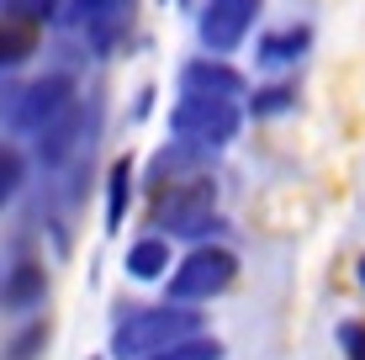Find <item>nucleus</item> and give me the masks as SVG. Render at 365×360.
Segmentation results:
<instances>
[{"mask_svg": "<svg viewBox=\"0 0 365 360\" xmlns=\"http://www.w3.org/2000/svg\"><path fill=\"white\" fill-rule=\"evenodd\" d=\"M201 307L191 302H159V307H133L128 318L111 334V360H143L154 350H170V344L201 334Z\"/></svg>", "mask_w": 365, "mask_h": 360, "instance_id": "f257e3e1", "label": "nucleus"}, {"mask_svg": "<svg viewBox=\"0 0 365 360\" xmlns=\"http://www.w3.org/2000/svg\"><path fill=\"white\" fill-rule=\"evenodd\" d=\"M238 128H244V111H238V101H222V96H185L180 91V101L170 111L175 143H191L201 154L228 148L238 138Z\"/></svg>", "mask_w": 365, "mask_h": 360, "instance_id": "f03ea898", "label": "nucleus"}, {"mask_svg": "<svg viewBox=\"0 0 365 360\" xmlns=\"http://www.w3.org/2000/svg\"><path fill=\"white\" fill-rule=\"evenodd\" d=\"M154 228L170 239H201V233L217 228V180L191 175L170 191H159L154 202Z\"/></svg>", "mask_w": 365, "mask_h": 360, "instance_id": "7ed1b4c3", "label": "nucleus"}, {"mask_svg": "<svg viewBox=\"0 0 365 360\" xmlns=\"http://www.w3.org/2000/svg\"><path fill=\"white\" fill-rule=\"evenodd\" d=\"M165 281H170V302H191V307L212 302L238 281V254L222 250V244H196L180 265L165 270Z\"/></svg>", "mask_w": 365, "mask_h": 360, "instance_id": "20e7f679", "label": "nucleus"}, {"mask_svg": "<svg viewBox=\"0 0 365 360\" xmlns=\"http://www.w3.org/2000/svg\"><path fill=\"white\" fill-rule=\"evenodd\" d=\"M255 21H259V0H207L201 16H196V37H201L207 53L228 58L233 48L255 32Z\"/></svg>", "mask_w": 365, "mask_h": 360, "instance_id": "39448f33", "label": "nucleus"}, {"mask_svg": "<svg viewBox=\"0 0 365 360\" xmlns=\"http://www.w3.org/2000/svg\"><path fill=\"white\" fill-rule=\"evenodd\" d=\"M69 101H74V80H69V74H43V80H32L27 91H16L11 122H16V133H37L43 122H53Z\"/></svg>", "mask_w": 365, "mask_h": 360, "instance_id": "423d86ee", "label": "nucleus"}, {"mask_svg": "<svg viewBox=\"0 0 365 360\" xmlns=\"http://www.w3.org/2000/svg\"><path fill=\"white\" fill-rule=\"evenodd\" d=\"M48 302V270L37 259H16V265L0 276V313L11 318H32Z\"/></svg>", "mask_w": 365, "mask_h": 360, "instance_id": "0eeeda50", "label": "nucleus"}, {"mask_svg": "<svg viewBox=\"0 0 365 360\" xmlns=\"http://www.w3.org/2000/svg\"><path fill=\"white\" fill-rule=\"evenodd\" d=\"M32 138H37V159H43V170H58V165H64L74 148L85 143V106H80V96H74V101L58 111L53 122H43Z\"/></svg>", "mask_w": 365, "mask_h": 360, "instance_id": "6e6552de", "label": "nucleus"}, {"mask_svg": "<svg viewBox=\"0 0 365 360\" xmlns=\"http://www.w3.org/2000/svg\"><path fill=\"white\" fill-rule=\"evenodd\" d=\"M180 91L185 96H222V101H238L249 85H244V74L233 64H222L217 53H207V58H191V64L180 69Z\"/></svg>", "mask_w": 365, "mask_h": 360, "instance_id": "1a4fd4ad", "label": "nucleus"}, {"mask_svg": "<svg viewBox=\"0 0 365 360\" xmlns=\"http://www.w3.org/2000/svg\"><path fill=\"white\" fill-rule=\"evenodd\" d=\"M128 27H133V0H111L106 11H96L91 21H85V43L96 48V53H111V48L128 37Z\"/></svg>", "mask_w": 365, "mask_h": 360, "instance_id": "9d476101", "label": "nucleus"}, {"mask_svg": "<svg viewBox=\"0 0 365 360\" xmlns=\"http://www.w3.org/2000/svg\"><path fill=\"white\" fill-rule=\"evenodd\" d=\"M307 43H312V32L292 21V27L259 37V43H255V58H259V64H270V69H281V64H297V58L307 53Z\"/></svg>", "mask_w": 365, "mask_h": 360, "instance_id": "9b49d317", "label": "nucleus"}, {"mask_svg": "<svg viewBox=\"0 0 365 360\" xmlns=\"http://www.w3.org/2000/svg\"><path fill=\"white\" fill-rule=\"evenodd\" d=\"M165 270H170V239H165V233L138 239L128 250V276L133 281H165Z\"/></svg>", "mask_w": 365, "mask_h": 360, "instance_id": "f8f14e48", "label": "nucleus"}, {"mask_svg": "<svg viewBox=\"0 0 365 360\" xmlns=\"http://www.w3.org/2000/svg\"><path fill=\"white\" fill-rule=\"evenodd\" d=\"M128 202H133V159H117L106 175V233H122Z\"/></svg>", "mask_w": 365, "mask_h": 360, "instance_id": "ddd939ff", "label": "nucleus"}, {"mask_svg": "<svg viewBox=\"0 0 365 360\" xmlns=\"http://www.w3.org/2000/svg\"><path fill=\"white\" fill-rule=\"evenodd\" d=\"M37 48V27L32 21H16V16H0V69H16L27 64Z\"/></svg>", "mask_w": 365, "mask_h": 360, "instance_id": "4468645a", "label": "nucleus"}, {"mask_svg": "<svg viewBox=\"0 0 365 360\" xmlns=\"http://www.w3.org/2000/svg\"><path fill=\"white\" fill-rule=\"evenodd\" d=\"M43 350H48V324H43V318H32L27 329H16L6 339L0 360H43Z\"/></svg>", "mask_w": 365, "mask_h": 360, "instance_id": "2eb2a0df", "label": "nucleus"}, {"mask_svg": "<svg viewBox=\"0 0 365 360\" xmlns=\"http://www.w3.org/2000/svg\"><path fill=\"white\" fill-rule=\"evenodd\" d=\"M143 360H222V344L201 329V334H191V339L170 344V350H154V355H143Z\"/></svg>", "mask_w": 365, "mask_h": 360, "instance_id": "dca6fc26", "label": "nucleus"}, {"mask_svg": "<svg viewBox=\"0 0 365 360\" xmlns=\"http://www.w3.org/2000/svg\"><path fill=\"white\" fill-rule=\"evenodd\" d=\"M21 180H27V154L16 143H0V207L21 191Z\"/></svg>", "mask_w": 365, "mask_h": 360, "instance_id": "f3484780", "label": "nucleus"}, {"mask_svg": "<svg viewBox=\"0 0 365 360\" xmlns=\"http://www.w3.org/2000/svg\"><path fill=\"white\" fill-rule=\"evenodd\" d=\"M292 106H297L292 85H265V91L249 96V111H255V117H281V111H292Z\"/></svg>", "mask_w": 365, "mask_h": 360, "instance_id": "a211bd4d", "label": "nucleus"}, {"mask_svg": "<svg viewBox=\"0 0 365 360\" xmlns=\"http://www.w3.org/2000/svg\"><path fill=\"white\" fill-rule=\"evenodd\" d=\"M0 16H16V21L43 27V21L53 16V0H0Z\"/></svg>", "mask_w": 365, "mask_h": 360, "instance_id": "6ab92c4d", "label": "nucleus"}, {"mask_svg": "<svg viewBox=\"0 0 365 360\" xmlns=\"http://www.w3.org/2000/svg\"><path fill=\"white\" fill-rule=\"evenodd\" d=\"M334 339H339V350H344V360H365V324L360 318H344V324L334 329Z\"/></svg>", "mask_w": 365, "mask_h": 360, "instance_id": "aec40b11", "label": "nucleus"}, {"mask_svg": "<svg viewBox=\"0 0 365 360\" xmlns=\"http://www.w3.org/2000/svg\"><path fill=\"white\" fill-rule=\"evenodd\" d=\"M106 6H111V0H69V6H64V21H69V27H85V21H91L96 11H106Z\"/></svg>", "mask_w": 365, "mask_h": 360, "instance_id": "412c9836", "label": "nucleus"}, {"mask_svg": "<svg viewBox=\"0 0 365 360\" xmlns=\"http://www.w3.org/2000/svg\"><path fill=\"white\" fill-rule=\"evenodd\" d=\"M355 276H360V287H365V254H360V265H355Z\"/></svg>", "mask_w": 365, "mask_h": 360, "instance_id": "4be33fe9", "label": "nucleus"}, {"mask_svg": "<svg viewBox=\"0 0 365 360\" xmlns=\"http://www.w3.org/2000/svg\"><path fill=\"white\" fill-rule=\"evenodd\" d=\"M165 6H170V0H165ZM175 6H185V0H175Z\"/></svg>", "mask_w": 365, "mask_h": 360, "instance_id": "5701e85b", "label": "nucleus"}]
</instances>
